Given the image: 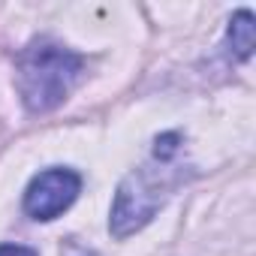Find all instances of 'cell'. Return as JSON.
I'll list each match as a JSON object with an SVG mask.
<instances>
[{
  "instance_id": "5",
  "label": "cell",
  "mask_w": 256,
  "mask_h": 256,
  "mask_svg": "<svg viewBox=\"0 0 256 256\" xmlns=\"http://www.w3.org/2000/svg\"><path fill=\"white\" fill-rule=\"evenodd\" d=\"M178 142H181L178 133H163V136H157V148H154L157 160H160V163H169V160L175 157V151H178Z\"/></svg>"
},
{
  "instance_id": "4",
  "label": "cell",
  "mask_w": 256,
  "mask_h": 256,
  "mask_svg": "<svg viewBox=\"0 0 256 256\" xmlns=\"http://www.w3.org/2000/svg\"><path fill=\"white\" fill-rule=\"evenodd\" d=\"M229 46L235 52V58L247 60L253 54V46H256V28H253V16L247 10L235 12L232 22H229Z\"/></svg>"
},
{
  "instance_id": "6",
  "label": "cell",
  "mask_w": 256,
  "mask_h": 256,
  "mask_svg": "<svg viewBox=\"0 0 256 256\" xmlns=\"http://www.w3.org/2000/svg\"><path fill=\"white\" fill-rule=\"evenodd\" d=\"M0 256H36V250L22 244H0Z\"/></svg>"
},
{
  "instance_id": "2",
  "label": "cell",
  "mask_w": 256,
  "mask_h": 256,
  "mask_svg": "<svg viewBox=\"0 0 256 256\" xmlns=\"http://www.w3.org/2000/svg\"><path fill=\"white\" fill-rule=\"evenodd\" d=\"M169 187H172V178H169L166 163H160V169L157 166H142V169L130 172L120 181L114 205H112V223H108L112 235L126 238L136 229H142L157 214V208L166 202Z\"/></svg>"
},
{
  "instance_id": "1",
  "label": "cell",
  "mask_w": 256,
  "mask_h": 256,
  "mask_svg": "<svg viewBox=\"0 0 256 256\" xmlns=\"http://www.w3.org/2000/svg\"><path fill=\"white\" fill-rule=\"evenodd\" d=\"M82 66H84V60L76 52H70L52 40L30 42L18 54V64H16V82H18V94H22L24 106L30 112L58 108L76 88Z\"/></svg>"
},
{
  "instance_id": "3",
  "label": "cell",
  "mask_w": 256,
  "mask_h": 256,
  "mask_svg": "<svg viewBox=\"0 0 256 256\" xmlns=\"http://www.w3.org/2000/svg\"><path fill=\"white\" fill-rule=\"evenodd\" d=\"M78 190L82 178L72 169H46L30 181L24 193V211L34 220H54L76 202Z\"/></svg>"
}]
</instances>
